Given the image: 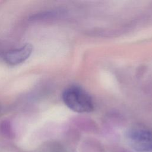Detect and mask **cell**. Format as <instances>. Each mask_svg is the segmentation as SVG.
Instances as JSON below:
<instances>
[{"instance_id":"3957f363","label":"cell","mask_w":152,"mask_h":152,"mask_svg":"<svg viewBox=\"0 0 152 152\" xmlns=\"http://www.w3.org/2000/svg\"><path fill=\"white\" fill-rule=\"evenodd\" d=\"M33 46L27 43L22 47L7 52L4 57L5 62L10 65H16L24 62L30 56Z\"/></svg>"},{"instance_id":"277c9868","label":"cell","mask_w":152,"mask_h":152,"mask_svg":"<svg viewBox=\"0 0 152 152\" xmlns=\"http://www.w3.org/2000/svg\"><path fill=\"white\" fill-rule=\"evenodd\" d=\"M150 152H152V151H150Z\"/></svg>"},{"instance_id":"6da1fadb","label":"cell","mask_w":152,"mask_h":152,"mask_svg":"<svg viewBox=\"0 0 152 152\" xmlns=\"http://www.w3.org/2000/svg\"><path fill=\"white\" fill-rule=\"evenodd\" d=\"M65 105L72 110L78 113H87L94 109L91 97L81 88L71 86L66 88L62 95Z\"/></svg>"},{"instance_id":"7a4b0ae2","label":"cell","mask_w":152,"mask_h":152,"mask_svg":"<svg viewBox=\"0 0 152 152\" xmlns=\"http://www.w3.org/2000/svg\"><path fill=\"white\" fill-rule=\"evenodd\" d=\"M129 145L137 152L152 151V131L142 128H132L126 134Z\"/></svg>"}]
</instances>
